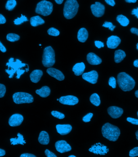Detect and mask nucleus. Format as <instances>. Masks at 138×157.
Returning a JSON list of instances; mask_svg holds the SVG:
<instances>
[{"instance_id":"nucleus-52","label":"nucleus","mask_w":138,"mask_h":157,"mask_svg":"<svg viewBox=\"0 0 138 157\" xmlns=\"http://www.w3.org/2000/svg\"><path fill=\"white\" fill-rule=\"evenodd\" d=\"M134 66L138 68V60H135V61L134 62Z\"/></svg>"},{"instance_id":"nucleus-7","label":"nucleus","mask_w":138,"mask_h":157,"mask_svg":"<svg viewBox=\"0 0 138 157\" xmlns=\"http://www.w3.org/2000/svg\"><path fill=\"white\" fill-rule=\"evenodd\" d=\"M14 102L16 104L31 103L33 102V96L25 92L15 93L13 96Z\"/></svg>"},{"instance_id":"nucleus-34","label":"nucleus","mask_w":138,"mask_h":157,"mask_svg":"<svg viewBox=\"0 0 138 157\" xmlns=\"http://www.w3.org/2000/svg\"><path fill=\"white\" fill-rule=\"evenodd\" d=\"M108 83H109V86L112 87V88L113 89L116 88V78L114 77H111L109 78Z\"/></svg>"},{"instance_id":"nucleus-39","label":"nucleus","mask_w":138,"mask_h":157,"mask_svg":"<svg viewBox=\"0 0 138 157\" xmlns=\"http://www.w3.org/2000/svg\"><path fill=\"white\" fill-rule=\"evenodd\" d=\"M127 121L133 124L138 125V119H135V118L128 117L127 118Z\"/></svg>"},{"instance_id":"nucleus-11","label":"nucleus","mask_w":138,"mask_h":157,"mask_svg":"<svg viewBox=\"0 0 138 157\" xmlns=\"http://www.w3.org/2000/svg\"><path fill=\"white\" fill-rule=\"evenodd\" d=\"M60 103L63 105H74L79 102V100L77 97L73 96H62L59 99Z\"/></svg>"},{"instance_id":"nucleus-50","label":"nucleus","mask_w":138,"mask_h":157,"mask_svg":"<svg viewBox=\"0 0 138 157\" xmlns=\"http://www.w3.org/2000/svg\"><path fill=\"white\" fill-rule=\"evenodd\" d=\"M125 1L128 3H135L137 0H125Z\"/></svg>"},{"instance_id":"nucleus-8","label":"nucleus","mask_w":138,"mask_h":157,"mask_svg":"<svg viewBox=\"0 0 138 157\" xmlns=\"http://www.w3.org/2000/svg\"><path fill=\"white\" fill-rule=\"evenodd\" d=\"M89 150L94 154L100 155H105L109 151V149L107 147L102 145L100 143L93 145Z\"/></svg>"},{"instance_id":"nucleus-19","label":"nucleus","mask_w":138,"mask_h":157,"mask_svg":"<svg viewBox=\"0 0 138 157\" xmlns=\"http://www.w3.org/2000/svg\"><path fill=\"white\" fill-rule=\"evenodd\" d=\"M85 69V65L84 63H78L73 66V71L76 75L80 76L83 74Z\"/></svg>"},{"instance_id":"nucleus-23","label":"nucleus","mask_w":138,"mask_h":157,"mask_svg":"<svg viewBox=\"0 0 138 157\" xmlns=\"http://www.w3.org/2000/svg\"><path fill=\"white\" fill-rule=\"evenodd\" d=\"M36 93L41 97L46 98L49 96L51 90L49 87L48 86H45L42 87L40 90H37L36 91Z\"/></svg>"},{"instance_id":"nucleus-51","label":"nucleus","mask_w":138,"mask_h":157,"mask_svg":"<svg viewBox=\"0 0 138 157\" xmlns=\"http://www.w3.org/2000/svg\"><path fill=\"white\" fill-rule=\"evenodd\" d=\"M55 2H56L57 4L61 5L63 3L64 0H55Z\"/></svg>"},{"instance_id":"nucleus-3","label":"nucleus","mask_w":138,"mask_h":157,"mask_svg":"<svg viewBox=\"0 0 138 157\" xmlns=\"http://www.w3.org/2000/svg\"><path fill=\"white\" fill-rule=\"evenodd\" d=\"M79 7L77 0H67L64 9V17L68 20L73 19L78 13Z\"/></svg>"},{"instance_id":"nucleus-12","label":"nucleus","mask_w":138,"mask_h":157,"mask_svg":"<svg viewBox=\"0 0 138 157\" xmlns=\"http://www.w3.org/2000/svg\"><path fill=\"white\" fill-rule=\"evenodd\" d=\"M55 147L57 151L60 153L66 152L72 150L70 145L64 140L57 141L55 144Z\"/></svg>"},{"instance_id":"nucleus-5","label":"nucleus","mask_w":138,"mask_h":157,"mask_svg":"<svg viewBox=\"0 0 138 157\" xmlns=\"http://www.w3.org/2000/svg\"><path fill=\"white\" fill-rule=\"evenodd\" d=\"M53 11V5L49 1L44 0L37 4L36 13L37 14L47 16L51 15Z\"/></svg>"},{"instance_id":"nucleus-26","label":"nucleus","mask_w":138,"mask_h":157,"mask_svg":"<svg viewBox=\"0 0 138 157\" xmlns=\"http://www.w3.org/2000/svg\"><path fill=\"white\" fill-rule=\"evenodd\" d=\"M18 137L17 138H11L10 139V142L11 145H16L17 144L24 145V144L26 143L24 140V137L22 135L20 134V133L18 134Z\"/></svg>"},{"instance_id":"nucleus-29","label":"nucleus","mask_w":138,"mask_h":157,"mask_svg":"<svg viewBox=\"0 0 138 157\" xmlns=\"http://www.w3.org/2000/svg\"><path fill=\"white\" fill-rule=\"evenodd\" d=\"M16 5L17 2L15 0H9L6 4V9L9 11H12L16 6Z\"/></svg>"},{"instance_id":"nucleus-37","label":"nucleus","mask_w":138,"mask_h":157,"mask_svg":"<svg viewBox=\"0 0 138 157\" xmlns=\"http://www.w3.org/2000/svg\"><path fill=\"white\" fill-rule=\"evenodd\" d=\"M6 86L0 83V98L3 97L6 94Z\"/></svg>"},{"instance_id":"nucleus-14","label":"nucleus","mask_w":138,"mask_h":157,"mask_svg":"<svg viewBox=\"0 0 138 157\" xmlns=\"http://www.w3.org/2000/svg\"><path fill=\"white\" fill-rule=\"evenodd\" d=\"M108 114L113 118H118L120 117L123 113V110L118 107L113 106L109 107L108 109Z\"/></svg>"},{"instance_id":"nucleus-27","label":"nucleus","mask_w":138,"mask_h":157,"mask_svg":"<svg viewBox=\"0 0 138 157\" xmlns=\"http://www.w3.org/2000/svg\"><path fill=\"white\" fill-rule=\"evenodd\" d=\"M116 20L122 26H127L129 24V20L124 15H118L117 17Z\"/></svg>"},{"instance_id":"nucleus-30","label":"nucleus","mask_w":138,"mask_h":157,"mask_svg":"<svg viewBox=\"0 0 138 157\" xmlns=\"http://www.w3.org/2000/svg\"><path fill=\"white\" fill-rule=\"evenodd\" d=\"M20 38V36L15 33H9L7 36V39L8 40L11 42H14L19 40Z\"/></svg>"},{"instance_id":"nucleus-9","label":"nucleus","mask_w":138,"mask_h":157,"mask_svg":"<svg viewBox=\"0 0 138 157\" xmlns=\"http://www.w3.org/2000/svg\"><path fill=\"white\" fill-rule=\"evenodd\" d=\"M91 8L93 15L96 17H101L105 13V6L99 2H95V4L91 5Z\"/></svg>"},{"instance_id":"nucleus-31","label":"nucleus","mask_w":138,"mask_h":157,"mask_svg":"<svg viewBox=\"0 0 138 157\" xmlns=\"http://www.w3.org/2000/svg\"><path fill=\"white\" fill-rule=\"evenodd\" d=\"M28 21V19L26 17L22 15L21 17L20 18H18L17 19L14 20V24L16 25H20L24 22Z\"/></svg>"},{"instance_id":"nucleus-24","label":"nucleus","mask_w":138,"mask_h":157,"mask_svg":"<svg viewBox=\"0 0 138 157\" xmlns=\"http://www.w3.org/2000/svg\"><path fill=\"white\" fill-rule=\"evenodd\" d=\"M126 53L124 51L121 50H117L115 52V62L117 63H120L126 57Z\"/></svg>"},{"instance_id":"nucleus-43","label":"nucleus","mask_w":138,"mask_h":157,"mask_svg":"<svg viewBox=\"0 0 138 157\" xmlns=\"http://www.w3.org/2000/svg\"><path fill=\"white\" fill-rule=\"evenodd\" d=\"M105 1L108 5L112 7H113L116 4L114 0H105Z\"/></svg>"},{"instance_id":"nucleus-36","label":"nucleus","mask_w":138,"mask_h":157,"mask_svg":"<svg viewBox=\"0 0 138 157\" xmlns=\"http://www.w3.org/2000/svg\"><path fill=\"white\" fill-rule=\"evenodd\" d=\"M93 115V114L92 113H89L82 118V121L85 123H88L91 121Z\"/></svg>"},{"instance_id":"nucleus-54","label":"nucleus","mask_w":138,"mask_h":157,"mask_svg":"<svg viewBox=\"0 0 138 157\" xmlns=\"http://www.w3.org/2000/svg\"><path fill=\"white\" fill-rule=\"evenodd\" d=\"M135 134H136V138L138 140V130L137 131H136V133H135Z\"/></svg>"},{"instance_id":"nucleus-45","label":"nucleus","mask_w":138,"mask_h":157,"mask_svg":"<svg viewBox=\"0 0 138 157\" xmlns=\"http://www.w3.org/2000/svg\"><path fill=\"white\" fill-rule=\"evenodd\" d=\"M21 157H36L35 155L33 154H29V153H24L22 154Z\"/></svg>"},{"instance_id":"nucleus-38","label":"nucleus","mask_w":138,"mask_h":157,"mask_svg":"<svg viewBox=\"0 0 138 157\" xmlns=\"http://www.w3.org/2000/svg\"><path fill=\"white\" fill-rule=\"evenodd\" d=\"M129 156L131 157L138 156V147L134 148L133 149L130 151Z\"/></svg>"},{"instance_id":"nucleus-41","label":"nucleus","mask_w":138,"mask_h":157,"mask_svg":"<svg viewBox=\"0 0 138 157\" xmlns=\"http://www.w3.org/2000/svg\"><path fill=\"white\" fill-rule=\"evenodd\" d=\"M95 45L98 48H101L102 47H104V45L103 42L99 41H95Z\"/></svg>"},{"instance_id":"nucleus-16","label":"nucleus","mask_w":138,"mask_h":157,"mask_svg":"<svg viewBox=\"0 0 138 157\" xmlns=\"http://www.w3.org/2000/svg\"><path fill=\"white\" fill-rule=\"evenodd\" d=\"M46 72L51 77L59 81L64 80L65 76L60 71L53 68H49L47 69Z\"/></svg>"},{"instance_id":"nucleus-53","label":"nucleus","mask_w":138,"mask_h":157,"mask_svg":"<svg viewBox=\"0 0 138 157\" xmlns=\"http://www.w3.org/2000/svg\"><path fill=\"white\" fill-rule=\"evenodd\" d=\"M135 96H136V97L138 98V90H136V92H135Z\"/></svg>"},{"instance_id":"nucleus-58","label":"nucleus","mask_w":138,"mask_h":157,"mask_svg":"<svg viewBox=\"0 0 138 157\" xmlns=\"http://www.w3.org/2000/svg\"><path fill=\"white\" fill-rule=\"evenodd\" d=\"M137 115H138V112H137Z\"/></svg>"},{"instance_id":"nucleus-13","label":"nucleus","mask_w":138,"mask_h":157,"mask_svg":"<svg viewBox=\"0 0 138 157\" xmlns=\"http://www.w3.org/2000/svg\"><path fill=\"white\" fill-rule=\"evenodd\" d=\"M24 121V117L21 114H14L11 116L9 121V124L11 127H17L20 125Z\"/></svg>"},{"instance_id":"nucleus-10","label":"nucleus","mask_w":138,"mask_h":157,"mask_svg":"<svg viewBox=\"0 0 138 157\" xmlns=\"http://www.w3.org/2000/svg\"><path fill=\"white\" fill-rule=\"evenodd\" d=\"M98 77V74L95 71H92L88 73H84L82 75L83 79L93 84L97 83Z\"/></svg>"},{"instance_id":"nucleus-28","label":"nucleus","mask_w":138,"mask_h":157,"mask_svg":"<svg viewBox=\"0 0 138 157\" xmlns=\"http://www.w3.org/2000/svg\"><path fill=\"white\" fill-rule=\"evenodd\" d=\"M90 101L93 105L98 106L101 104L100 97L97 94H93L90 98Z\"/></svg>"},{"instance_id":"nucleus-48","label":"nucleus","mask_w":138,"mask_h":157,"mask_svg":"<svg viewBox=\"0 0 138 157\" xmlns=\"http://www.w3.org/2000/svg\"><path fill=\"white\" fill-rule=\"evenodd\" d=\"M131 33L137 35L138 36V29L136 28H132L131 29Z\"/></svg>"},{"instance_id":"nucleus-42","label":"nucleus","mask_w":138,"mask_h":157,"mask_svg":"<svg viewBox=\"0 0 138 157\" xmlns=\"http://www.w3.org/2000/svg\"><path fill=\"white\" fill-rule=\"evenodd\" d=\"M25 72V70H22V69H19L18 71L17 72H16L17 73V76L16 78L18 79V78H20V77L22 75L24 74V72Z\"/></svg>"},{"instance_id":"nucleus-15","label":"nucleus","mask_w":138,"mask_h":157,"mask_svg":"<svg viewBox=\"0 0 138 157\" xmlns=\"http://www.w3.org/2000/svg\"><path fill=\"white\" fill-rule=\"evenodd\" d=\"M121 40L119 37L116 36H112L108 38L107 45L108 48L115 49L118 47L121 43Z\"/></svg>"},{"instance_id":"nucleus-57","label":"nucleus","mask_w":138,"mask_h":157,"mask_svg":"<svg viewBox=\"0 0 138 157\" xmlns=\"http://www.w3.org/2000/svg\"><path fill=\"white\" fill-rule=\"evenodd\" d=\"M57 101H59V99H57Z\"/></svg>"},{"instance_id":"nucleus-25","label":"nucleus","mask_w":138,"mask_h":157,"mask_svg":"<svg viewBox=\"0 0 138 157\" xmlns=\"http://www.w3.org/2000/svg\"><path fill=\"white\" fill-rule=\"evenodd\" d=\"M30 22L32 26L37 27L44 24L45 21L41 17L36 16L31 18Z\"/></svg>"},{"instance_id":"nucleus-17","label":"nucleus","mask_w":138,"mask_h":157,"mask_svg":"<svg viewBox=\"0 0 138 157\" xmlns=\"http://www.w3.org/2000/svg\"><path fill=\"white\" fill-rule=\"evenodd\" d=\"M57 131L61 136H65L71 131L73 127L70 124H57L56 126Z\"/></svg>"},{"instance_id":"nucleus-55","label":"nucleus","mask_w":138,"mask_h":157,"mask_svg":"<svg viewBox=\"0 0 138 157\" xmlns=\"http://www.w3.org/2000/svg\"><path fill=\"white\" fill-rule=\"evenodd\" d=\"M69 157H76V156H75L74 155H70L69 156H68Z\"/></svg>"},{"instance_id":"nucleus-46","label":"nucleus","mask_w":138,"mask_h":157,"mask_svg":"<svg viewBox=\"0 0 138 157\" xmlns=\"http://www.w3.org/2000/svg\"><path fill=\"white\" fill-rule=\"evenodd\" d=\"M0 51L2 52H6V51H7L6 47H5V46H3V45L2 44V43H1V41H0Z\"/></svg>"},{"instance_id":"nucleus-56","label":"nucleus","mask_w":138,"mask_h":157,"mask_svg":"<svg viewBox=\"0 0 138 157\" xmlns=\"http://www.w3.org/2000/svg\"><path fill=\"white\" fill-rule=\"evenodd\" d=\"M136 49H137L138 51V43L137 44H136Z\"/></svg>"},{"instance_id":"nucleus-35","label":"nucleus","mask_w":138,"mask_h":157,"mask_svg":"<svg viewBox=\"0 0 138 157\" xmlns=\"http://www.w3.org/2000/svg\"><path fill=\"white\" fill-rule=\"evenodd\" d=\"M103 26L105 27V28H109V29H110L112 31H113L115 28H116V26L113 25L112 23L107 21H105L104 23Z\"/></svg>"},{"instance_id":"nucleus-22","label":"nucleus","mask_w":138,"mask_h":157,"mask_svg":"<svg viewBox=\"0 0 138 157\" xmlns=\"http://www.w3.org/2000/svg\"><path fill=\"white\" fill-rule=\"evenodd\" d=\"M38 140L40 143L42 145H48L50 141L48 133L45 131H41L40 132Z\"/></svg>"},{"instance_id":"nucleus-33","label":"nucleus","mask_w":138,"mask_h":157,"mask_svg":"<svg viewBox=\"0 0 138 157\" xmlns=\"http://www.w3.org/2000/svg\"><path fill=\"white\" fill-rule=\"evenodd\" d=\"M51 115L59 119H63L65 118V115L63 113L57 111H53L51 113Z\"/></svg>"},{"instance_id":"nucleus-18","label":"nucleus","mask_w":138,"mask_h":157,"mask_svg":"<svg viewBox=\"0 0 138 157\" xmlns=\"http://www.w3.org/2000/svg\"><path fill=\"white\" fill-rule=\"evenodd\" d=\"M87 60L89 63L91 65H99L102 63L101 59L92 52L88 54Z\"/></svg>"},{"instance_id":"nucleus-47","label":"nucleus","mask_w":138,"mask_h":157,"mask_svg":"<svg viewBox=\"0 0 138 157\" xmlns=\"http://www.w3.org/2000/svg\"><path fill=\"white\" fill-rule=\"evenodd\" d=\"M132 14L133 15H135L138 19V7L137 9H135L133 10L132 12Z\"/></svg>"},{"instance_id":"nucleus-32","label":"nucleus","mask_w":138,"mask_h":157,"mask_svg":"<svg viewBox=\"0 0 138 157\" xmlns=\"http://www.w3.org/2000/svg\"><path fill=\"white\" fill-rule=\"evenodd\" d=\"M48 33L50 36H57L60 34V32L57 29L54 28H51L48 30Z\"/></svg>"},{"instance_id":"nucleus-40","label":"nucleus","mask_w":138,"mask_h":157,"mask_svg":"<svg viewBox=\"0 0 138 157\" xmlns=\"http://www.w3.org/2000/svg\"><path fill=\"white\" fill-rule=\"evenodd\" d=\"M45 154L47 157H57V156L55 155V154H54L51 151H50L49 150H48V149H46V150L45 151Z\"/></svg>"},{"instance_id":"nucleus-49","label":"nucleus","mask_w":138,"mask_h":157,"mask_svg":"<svg viewBox=\"0 0 138 157\" xmlns=\"http://www.w3.org/2000/svg\"><path fill=\"white\" fill-rule=\"evenodd\" d=\"M6 154V151L2 149H0V157L3 156Z\"/></svg>"},{"instance_id":"nucleus-2","label":"nucleus","mask_w":138,"mask_h":157,"mask_svg":"<svg viewBox=\"0 0 138 157\" xmlns=\"http://www.w3.org/2000/svg\"><path fill=\"white\" fill-rule=\"evenodd\" d=\"M102 133L104 137L109 141H116L120 135V131L116 126L106 123L102 128Z\"/></svg>"},{"instance_id":"nucleus-44","label":"nucleus","mask_w":138,"mask_h":157,"mask_svg":"<svg viewBox=\"0 0 138 157\" xmlns=\"http://www.w3.org/2000/svg\"><path fill=\"white\" fill-rule=\"evenodd\" d=\"M6 18L2 14H0V24H4L6 23Z\"/></svg>"},{"instance_id":"nucleus-20","label":"nucleus","mask_w":138,"mask_h":157,"mask_svg":"<svg viewBox=\"0 0 138 157\" xmlns=\"http://www.w3.org/2000/svg\"><path fill=\"white\" fill-rule=\"evenodd\" d=\"M42 75H43V72L42 71L40 70L33 71L30 74L31 81L33 83H37L39 82Z\"/></svg>"},{"instance_id":"nucleus-1","label":"nucleus","mask_w":138,"mask_h":157,"mask_svg":"<svg viewBox=\"0 0 138 157\" xmlns=\"http://www.w3.org/2000/svg\"><path fill=\"white\" fill-rule=\"evenodd\" d=\"M117 82L120 88L124 92L131 91L135 86V82L133 78L125 72L119 73Z\"/></svg>"},{"instance_id":"nucleus-21","label":"nucleus","mask_w":138,"mask_h":157,"mask_svg":"<svg viewBox=\"0 0 138 157\" xmlns=\"http://www.w3.org/2000/svg\"><path fill=\"white\" fill-rule=\"evenodd\" d=\"M89 36V33L87 30L85 28H82L78 31V39L79 42H85L87 40Z\"/></svg>"},{"instance_id":"nucleus-6","label":"nucleus","mask_w":138,"mask_h":157,"mask_svg":"<svg viewBox=\"0 0 138 157\" xmlns=\"http://www.w3.org/2000/svg\"><path fill=\"white\" fill-rule=\"evenodd\" d=\"M26 64L22 63L19 59H16V61L14 62V59L11 58L9 60V62L6 64L8 68H11V69H7L6 71L9 75V78H11L19 69L26 67Z\"/></svg>"},{"instance_id":"nucleus-4","label":"nucleus","mask_w":138,"mask_h":157,"mask_svg":"<svg viewBox=\"0 0 138 157\" xmlns=\"http://www.w3.org/2000/svg\"><path fill=\"white\" fill-rule=\"evenodd\" d=\"M55 62V53L51 46H48L44 50L42 64L46 67H51Z\"/></svg>"},{"instance_id":"nucleus-59","label":"nucleus","mask_w":138,"mask_h":157,"mask_svg":"<svg viewBox=\"0 0 138 157\" xmlns=\"http://www.w3.org/2000/svg\"><path fill=\"white\" fill-rule=\"evenodd\" d=\"M39 46H41V44H40V45H39Z\"/></svg>"}]
</instances>
